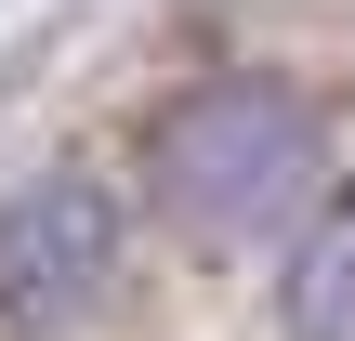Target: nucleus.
I'll list each match as a JSON object with an SVG mask.
<instances>
[{
    "instance_id": "nucleus-2",
    "label": "nucleus",
    "mask_w": 355,
    "mask_h": 341,
    "mask_svg": "<svg viewBox=\"0 0 355 341\" xmlns=\"http://www.w3.org/2000/svg\"><path fill=\"white\" fill-rule=\"evenodd\" d=\"M119 263H132V210L92 171H40V184L0 197V315L66 329L119 289Z\"/></svg>"
},
{
    "instance_id": "nucleus-1",
    "label": "nucleus",
    "mask_w": 355,
    "mask_h": 341,
    "mask_svg": "<svg viewBox=\"0 0 355 341\" xmlns=\"http://www.w3.org/2000/svg\"><path fill=\"white\" fill-rule=\"evenodd\" d=\"M145 197L198 250H250V237H277L329 197V131L277 79H198L145 118Z\"/></svg>"
},
{
    "instance_id": "nucleus-3",
    "label": "nucleus",
    "mask_w": 355,
    "mask_h": 341,
    "mask_svg": "<svg viewBox=\"0 0 355 341\" xmlns=\"http://www.w3.org/2000/svg\"><path fill=\"white\" fill-rule=\"evenodd\" d=\"M277 329H290V341H355V184L303 223L290 289H277Z\"/></svg>"
}]
</instances>
